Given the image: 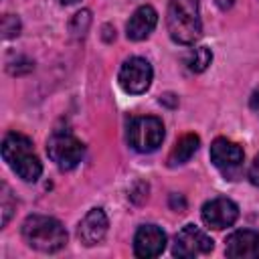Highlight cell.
<instances>
[{"instance_id": "277c9868", "label": "cell", "mask_w": 259, "mask_h": 259, "mask_svg": "<svg viewBox=\"0 0 259 259\" xmlns=\"http://www.w3.org/2000/svg\"><path fill=\"white\" fill-rule=\"evenodd\" d=\"M47 154L61 170H71L81 162L85 146L71 130H55L47 140Z\"/></svg>"}, {"instance_id": "9a60e30c", "label": "cell", "mask_w": 259, "mask_h": 259, "mask_svg": "<svg viewBox=\"0 0 259 259\" xmlns=\"http://www.w3.org/2000/svg\"><path fill=\"white\" fill-rule=\"evenodd\" d=\"M212 61V53L208 47H196L186 55V67L192 73H202Z\"/></svg>"}, {"instance_id": "6da1fadb", "label": "cell", "mask_w": 259, "mask_h": 259, "mask_svg": "<svg viewBox=\"0 0 259 259\" xmlns=\"http://www.w3.org/2000/svg\"><path fill=\"white\" fill-rule=\"evenodd\" d=\"M170 38L178 45H194L202 36L198 0H170L166 12Z\"/></svg>"}, {"instance_id": "44dd1931", "label": "cell", "mask_w": 259, "mask_h": 259, "mask_svg": "<svg viewBox=\"0 0 259 259\" xmlns=\"http://www.w3.org/2000/svg\"><path fill=\"white\" fill-rule=\"evenodd\" d=\"M217 2V6L221 8V10H229L231 6H233V0H214Z\"/></svg>"}, {"instance_id": "4fadbf2b", "label": "cell", "mask_w": 259, "mask_h": 259, "mask_svg": "<svg viewBox=\"0 0 259 259\" xmlns=\"http://www.w3.org/2000/svg\"><path fill=\"white\" fill-rule=\"evenodd\" d=\"M158 24V14L152 6L144 4L140 8L134 10V14L130 16L127 24H125V34L130 40H144L152 34V30Z\"/></svg>"}, {"instance_id": "e0dca14e", "label": "cell", "mask_w": 259, "mask_h": 259, "mask_svg": "<svg viewBox=\"0 0 259 259\" xmlns=\"http://www.w3.org/2000/svg\"><path fill=\"white\" fill-rule=\"evenodd\" d=\"M89 24H91L89 10H81V12H77V14L73 16V20H71V32H75V34H81V36H83V34L87 32Z\"/></svg>"}, {"instance_id": "ffe728a7", "label": "cell", "mask_w": 259, "mask_h": 259, "mask_svg": "<svg viewBox=\"0 0 259 259\" xmlns=\"http://www.w3.org/2000/svg\"><path fill=\"white\" fill-rule=\"evenodd\" d=\"M249 107L259 115V91H255V93L251 95V99H249Z\"/></svg>"}, {"instance_id": "5bb4252c", "label": "cell", "mask_w": 259, "mask_h": 259, "mask_svg": "<svg viewBox=\"0 0 259 259\" xmlns=\"http://www.w3.org/2000/svg\"><path fill=\"white\" fill-rule=\"evenodd\" d=\"M198 146H200V140H198L196 134H184L176 142V146L172 148V152L168 156V164L170 166H180V164L188 162L194 156V152L198 150Z\"/></svg>"}, {"instance_id": "2e32d148", "label": "cell", "mask_w": 259, "mask_h": 259, "mask_svg": "<svg viewBox=\"0 0 259 259\" xmlns=\"http://www.w3.org/2000/svg\"><path fill=\"white\" fill-rule=\"evenodd\" d=\"M18 34H20V20H18V16L4 14L2 16V36L8 40V38H14Z\"/></svg>"}, {"instance_id": "52a82bcc", "label": "cell", "mask_w": 259, "mask_h": 259, "mask_svg": "<svg viewBox=\"0 0 259 259\" xmlns=\"http://www.w3.org/2000/svg\"><path fill=\"white\" fill-rule=\"evenodd\" d=\"M210 251H212V239L194 225H184L174 237V245H172L174 257L190 259V257L204 255Z\"/></svg>"}, {"instance_id": "d6986e66", "label": "cell", "mask_w": 259, "mask_h": 259, "mask_svg": "<svg viewBox=\"0 0 259 259\" xmlns=\"http://www.w3.org/2000/svg\"><path fill=\"white\" fill-rule=\"evenodd\" d=\"M249 180H251V184L259 186V154H257L255 160L251 162V168H249Z\"/></svg>"}, {"instance_id": "8fae6325", "label": "cell", "mask_w": 259, "mask_h": 259, "mask_svg": "<svg viewBox=\"0 0 259 259\" xmlns=\"http://www.w3.org/2000/svg\"><path fill=\"white\" fill-rule=\"evenodd\" d=\"M166 247V233L156 225H142L134 237V253L138 257H158Z\"/></svg>"}, {"instance_id": "5b68a950", "label": "cell", "mask_w": 259, "mask_h": 259, "mask_svg": "<svg viewBox=\"0 0 259 259\" xmlns=\"http://www.w3.org/2000/svg\"><path fill=\"white\" fill-rule=\"evenodd\" d=\"M164 140V123L154 115L134 117L127 125V144L140 154H150L158 150Z\"/></svg>"}, {"instance_id": "30bf717a", "label": "cell", "mask_w": 259, "mask_h": 259, "mask_svg": "<svg viewBox=\"0 0 259 259\" xmlns=\"http://www.w3.org/2000/svg\"><path fill=\"white\" fill-rule=\"evenodd\" d=\"M225 253L231 259H255L259 257V233L253 229H241L227 237Z\"/></svg>"}, {"instance_id": "ba28073f", "label": "cell", "mask_w": 259, "mask_h": 259, "mask_svg": "<svg viewBox=\"0 0 259 259\" xmlns=\"http://www.w3.org/2000/svg\"><path fill=\"white\" fill-rule=\"evenodd\" d=\"M243 148L227 138H217L210 144V162L229 178L235 180V176L239 174L241 166H243Z\"/></svg>"}, {"instance_id": "ac0fdd59", "label": "cell", "mask_w": 259, "mask_h": 259, "mask_svg": "<svg viewBox=\"0 0 259 259\" xmlns=\"http://www.w3.org/2000/svg\"><path fill=\"white\" fill-rule=\"evenodd\" d=\"M16 204L10 202V188L6 184H2V227L8 225L10 217H12V210H14Z\"/></svg>"}, {"instance_id": "3957f363", "label": "cell", "mask_w": 259, "mask_h": 259, "mask_svg": "<svg viewBox=\"0 0 259 259\" xmlns=\"http://www.w3.org/2000/svg\"><path fill=\"white\" fill-rule=\"evenodd\" d=\"M22 239L28 243V247L40 251V253H55L67 245V231L65 227L45 214H30L22 223Z\"/></svg>"}, {"instance_id": "7a4b0ae2", "label": "cell", "mask_w": 259, "mask_h": 259, "mask_svg": "<svg viewBox=\"0 0 259 259\" xmlns=\"http://www.w3.org/2000/svg\"><path fill=\"white\" fill-rule=\"evenodd\" d=\"M2 158L10 166V170L22 178L24 182H34L38 180L42 172V164L36 158L32 150V142L18 132H10L2 140Z\"/></svg>"}, {"instance_id": "9c48e42d", "label": "cell", "mask_w": 259, "mask_h": 259, "mask_svg": "<svg viewBox=\"0 0 259 259\" xmlns=\"http://www.w3.org/2000/svg\"><path fill=\"white\" fill-rule=\"evenodd\" d=\"M200 214H202V221H204L206 227L221 231V229L231 227L239 219V206L231 198L219 196V198H212V200L204 202Z\"/></svg>"}, {"instance_id": "8992f818", "label": "cell", "mask_w": 259, "mask_h": 259, "mask_svg": "<svg viewBox=\"0 0 259 259\" xmlns=\"http://www.w3.org/2000/svg\"><path fill=\"white\" fill-rule=\"evenodd\" d=\"M152 77H154V71H152V65L146 59L130 57L127 61H123V65L119 69V75H117V81H119V87L125 93L140 95V93L148 91V87L152 85Z\"/></svg>"}, {"instance_id": "7402d4cb", "label": "cell", "mask_w": 259, "mask_h": 259, "mask_svg": "<svg viewBox=\"0 0 259 259\" xmlns=\"http://www.w3.org/2000/svg\"><path fill=\"white\" fill-rule=\"evenodd\" d=\"M59 2H61V4H65V6H69V4H75L77 0H59Z\"/></svg>"}, {"instance_id": "7c38bea8", "label": "cell", "mask_w": 259, "mask_h": 259, "mask_svg": "<svg viewBox=\"0 0 259 259\" xmlns=\"http://www.w3.org/2000/svg\"><path fill=\"white\" fill-rule=\"evenodd\" d=\"M107 227H109V223H107V217H105L103 208H91L83 217V221L79 223L77 235H79L83 245L91 247V245H97V243L103 241V237L107 233Z\"/></svg>"}]
</instances>
